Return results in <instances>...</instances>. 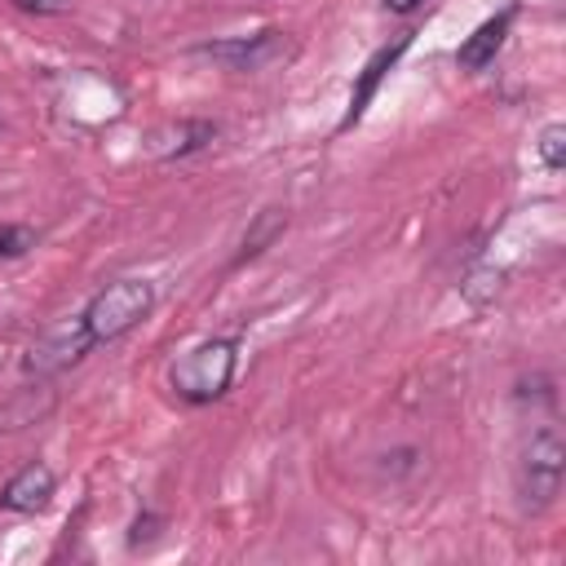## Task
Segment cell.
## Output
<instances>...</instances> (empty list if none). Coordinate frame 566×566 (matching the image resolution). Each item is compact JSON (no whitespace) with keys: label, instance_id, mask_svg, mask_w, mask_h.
<instances>
[{"label":"cell","instance_id":"277c9868","mask_svg":"<svg viewBox=\"0 0 566 566\" xmlns=\"http://www.w3.org/2000/svg\"><path fill=\"white\" fill-rule=\"evenodd\" d=\"M88 349H93V336H88L84 318L75 314V318H62L57 327H49V332L27 349L22 371H27V376H35V380H49V376H57V371L75 367Z\"/></svg>","mask_w":566,"mask_h":566},{"label":"cell","instance_id":"8fae6325","mask_svg":"<svg viewBox=\"0 0 566 566\" xmlns=\"http://www.w3.org/2000/svg\"><path fill=\"white\" fill-rule=\"evenodd\" d=\"M283 226H287V212H283V208H261V212L252 217V226H248L239 252H234V265H243V261H252L256 252H265V248L283 234Z\"/></svg>","mask_w":566,"mask_h":566},{"label":"cell","instance_id":"5b68a950","mask_svg":"<svg viewBox=\"0 0 566 566\" xmlns=\"http://www.w3.org/2000/svg\"><path fill=\"white\" fill-rule=\"evenodd\" d=\"M279 49V31H256V35H234V40H212L199 53L221 62L226 71H256L261 62H270Z\"/></svg>","mask_w":566,"mask_h":566},{"label":"cell","instance_id":"9a60e30c","mask_svg":"<svg viewBox=\"0 0 566 566\" xmlns=\"http://www.w3.org/2000/svg\"><path fill=\"white\" fill-rule=\"evenodd\" d=\"M424 0H385V9L389 13H411V9H420Z\"/></svg>","mask_w":566,"mask_h":566},{"label":"cell","instance_id":"52a82bcc","mask_svg":"<svg viewBox=\"0 0 566 566\" xmlns=\"http://www.w3.org/2000/svg\"><path fill=\"white\" fill-rule=\"evenodd\" d=\"M57 407V389L49 380H35L31 389H18L9 402H0V433H18L27 424H40Z\"/></svg>","mask_w":566,"mask_h":566},{"label":"cell","instance_id":"ba28073f","mask_svg":"<svg viewBox=\"0 0 566 566\" xmlns=\"http://www.w3.org/2000/svg\"><path fill=\"white\" fill-rule=\"evenodd\" d=\"M212 137H217L212 119H177V124H168L150 137V155L155 159H186V155L203 150Z\"/></svg>","mask_w":566,"mask_h":566},{"label":"cell","instance_id":"6da1fadb","mask_svg":"<svg viewBox=\"0 0 566 566\" xmlns=\"http://www.w3.org/2000/svg\"><path fill=\"white\" fill-rule=\"evenodd\" d=\"M234 363H239V345L230 336H212V340L195 345L186 358L172 363L168 385H172V394L181 402H195L199 407V402H212V398H221L230 389Z\"/></svg>","mask_w":566,"mask_h":566},{"label":"cell","instance_id":"9c48e42d","mask_svg":"<svg viewBox=\"0 0 566 566\" xmlns=\"http://www.w3.org/2000/svg\"><path fill=\"white\" fill-rule=\"evenodd\" d=\"M509 22H513V9H504V13H495V18H486L460 49H455V62H460V71H482V66H491L495 62V53H500V44H504V35H509Z\"/></svg>","mask_w":566,"mask_h":566},{"label":"cell","instance_id":"3957f363","mask_svg":"<svg viewBox=\"0 0 566 566\" xmlns=\"http://www.w3.org/2000/svg\"><path fill=\"white\" fill-rule=\"evenodd\" d=\"M562 478H566V442L553 424H539L531 433V442L522 447V464H517L522 504L531 513H544L562 495Z\"/></svg>","mask_w":566,"mask_h":566},{"label":"cell","instance_id":"30bf717a","mask_svg":"<svg viewBox=\"0 0 566 566\" xmlns=\"http://www.w3.org/2000/svg\"><path fill=\"white\" fill-rule=\"evenodd\" d=\"M402 49H407V35H402L398 44H389V49H380V53H376V57H371V62L363 66V80H358V88H354V97H349V111H345V119H340V128H349V124H354V119H358V115L367 111V102H371V93H376V84H380V75H385L389 66H394V57H398Z\"/></svg>","mask_w":566,"mask_h":566},{"label":"cell","instance_id":"4fadbf2b","mask_svg":"<svg viewBox=\"0 0 566 566\" xmlns=\"http://www.w3.org/2000/svg\"><path fill=\"white\" fill-rule=\"evenodd\" d=\"M31 248H35V230L31 226H13V221L0 226V261H13L22 252H31Z\"/></svg>","mask_w":566,"mask_h":566},{"label":"cell","instance_id":"7c38bea8","mask_svg":"<svg viewBox=\"0 0 566 566\" xmlns=\"http://www.w3.org/2000/svg\"><path fill=\"white\" fill-rule=\"evenodd\" d=\"M535 150H539V164H544L548 172H562V164H566V124H548V128L539 133Z\"/></svg>","mask_w":566,"mask_h":566},{"label":"cell","instance_id":"5bb4252c","mask_svg":"<svg viewBox=\"0 0 566 566\" xmlns=\"http://www.w3.org/2000/svg\"><path fill=\"white\" fill-rule=\"evenodd\" d=\"M22 13H35V18H49V13H66L71 0H13Z\"/></svg>","mask_w":566,"mask_h":566},{"label":"cell","instance_id":"8992f818","mask_svg":"<svg viewBox=\"0 0 566 566\" xmlns=\"http://www.w3.org/2000/svg\"><path fill=\"white\" fill-rule=\"evenodd\" d=\"M53 469L49 464H40V460H31V464H22L9 482H4V495H0V504L9 509V513H40L49 500H53Z\"/></svg>","mask_w":566,"mask_h":566},{"label":"cell","instance_id":"7a4b0ae2","mask_svg":"<svg viewBox=\"0 0 566 566\" xmlns=\"http://www.w3.org/2000/svg\"><path fill=\"white\" fill-rule=\"evenodd\" d=\"M155 305V287L146 279H115L106 283L88 305H84V327L93 336V345L102 340H119L124 332H133Z\"/></svg>","mask_w":566,"mask_h":566}]
</instances>
